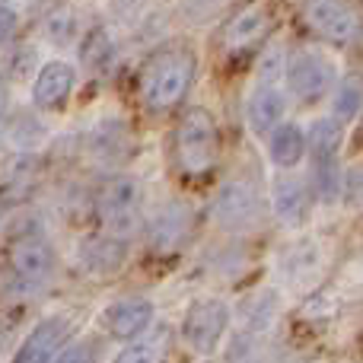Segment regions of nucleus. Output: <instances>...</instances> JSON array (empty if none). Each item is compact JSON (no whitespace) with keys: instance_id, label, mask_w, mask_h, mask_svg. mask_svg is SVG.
I'll list each match as a JSON object with an SVG mask.
<instances>
[{"instance_id":"nucleus-9","label":"nucleus","mask_w":363,"mask_h":363,"mask_svg":"<svg viewBox=\"0 0 363 363\" xmlns=\"http://www.w3.org/2000/svg\"><path fill=\"white\" fill-rule=\"evenodd\" d=\"M274 32V10L264 0H252L242 10H236L223 26L220 35V48L226 57H239L249 51L262 48L268 42V35Z\"/></svg>"},{"instance_id":"nucleus-19","label":"nucleus","mask_w":363,"mask_h":363,"mask_svg":"<svg viewBox=\"0 0 363 363\" xmlns=\"http://www.w3.org/2000/svg\"><path fill=\"white\" fill-rule=\"evenodd\" d=\"M281 271L290 284H306L322 271V242L319 239H296L281 258Z\"/></svg>"},{"instance_id":"nucleus-27","label":"nucleus","mask_w":363,"mask_h":363,"mask_svg":"<svg viewBox=\"0 0 363 363\" xmlns=\"http://www.w3.org/2000/svg\"><path fill=\"white\" fill-rule=\"evenodd\" d=\"M341 194H345L347 204L363 207V166L345 172V185H341Z\"/></svg>"},{"instance_id":"nucleus-20","label":"nucleus","mask_w":363,"mask_h":363,"mask_svg":"<svg viewBox=\"0 0 363 363\" xmlns=\"http://www.w3.org/2000/svg\"><path fill=\"white\" fill-rule=\"evenodd\" d=\"M363 115V77L360 74H351L332 89V115L341 128H351Z\"/></svg>"},{"instance_id":"nucleus-8","label":"nucleus","mask_w":363,"mask_h":363,"mask_svg":"<svg viewBox=\"0 0 363 363\" xmlns=\"http://www.w3.org/2000/svg\"><path fill=\"white\" fill-rule=\"evenodd\" d=\"M303 23L325 45H357L363 35V19L351 0H303Z\"/></svg>"},{"instance_id":"nucleus-3","label":"nucleus","mask_w":363,"mask_h":363,"mask_svg":"<svg viewBox=\"0 0 363 363\" xmlns=\"http://www.w3.org/2000/svg\"><path fill=\"white\" fill-rule=\"evenodd\" d=\"M96 213H99V223L108 236L118 239H131L144 230L147 220V191L134 176H112L96 194Z\"/></svg>"},{"instance_id":"nucleus-4","label":"nucleus","mask_w":363,"mask_h":363,"mask_svg":"<svg viewBox=\"0 0 363 363\" xmlns=\"http://www.w3.org/2000/svg\"><path fill=\"white\" fill-rule=\"evenodd\" d=\"M6 271L19 294H35V290L48 287L57 271V252L51 239L38 230L13 236L10 249H6Z\"/></svg>"},{"instance_id":"nucleus-14","label":"nucleus","mask_w":363,"mask_h":363,"mask_svg":"<svg viewBox=\"0 0 363 363\" xmlns=\"http://www.w3.org/2000/svg\"><path fill=\"white\" fill-rule=\"evenodd\" d=\"M77 86V67L70 61H45L32 80V106L38 112H57Z\"/></svg>"},{"instance_id":"nucleus-5","label":"nucleus","mask_w":363,"mask_h":363,"mask_svg":"<svg viewBox=\"0 0 363 363\" xmlns=\"http://www.w3.org/2000/svg\"><path fill=\"white\" fill-rule=\"evenodd\" d=\"M284 80H287V93L294 96L296 106L309 108L319 106L325 96H332V89L338 86V67L325 51L306 45L284 61Z\"/></svg>"},{"instance_id":"nucleus-7","label":"nucleus","mask_w":363,"mask_h":363,"mask_svg":"<svg viewBox=\"0 0 363 363\" xmlns=\"http://www.w3.org/2000/svg\"><path fill=\"white\" fill-rule=\"evenodd\" d=\"M262 217H264L262 191L249 179L223 182L211 201V220L223 233H249L262 223Z\"/></svg>"},{"instance_id":"nucleus-15","label":"nucleus","mask_w":363,"mask_h":363,"mask_svg":"<svg viewBox=\"0 0 363 363\" xmlns=\"http://www.w3.org/2000/svg\"><path fill=\"white\" fill-rule=\"evenodd\" d=\"M284 118H287V93L277 83H255L249 106H245L249 128L255 134H262V138H268Z\"/></svg>"},{"instance_id":"nucleus-12","label":"nucleus","mask_w":363,"mask_h":363,"mask_svg":"<svg viewBox=\"0 0 363 363\" xmlns=\"http://www.w3.org/2000/svg\"><path fill=\"white\" fill-rule=\"evenodd\" d=\"M157 325V306L147 296H121L102 309V328L115 341H134Z\"/></svg>"},{"instance_id":"nucleus-21","label":"nucleus","mask_w":363,"mask_h":363,"mask_svg":"<svg viewBox=\"0 0 363 363\" xmlns=\"http://www.w3.org/2000/svg\"><path fill=\"white\" fill-rule=\"evenodd\" d=\"M341 144H345V128L335 118H315L306 131V157L309 160H341Z\"/></svg>"},{"instance_id":"nucleus-30","label":"nucleus","mask_w":363,"mask_h":363,"mask_svg":"<svg viewBox=\"0 0 363 363\" xmlns=\"http://www.w3.org/2000/svg\"><path fill=\"white\" fill-rule=\"evenodd\" d=\"M118 4H128V0H118Z\"/></svg>"},{"instance_id":"nucleus-23","label":"nucleus","mask_w":363,"mask_h":363,"mask_svg":"<svg viewBox=\"0 0 363 363\" xmlns=\"http://www.w3.org/2000/svg\"><path fill=\"white\" fill-rule=\"evenodd\" d=\"M115 55H118V42H115V35L106 26H96L80 38V61L89 70H108Z\"/></svg>"},{"instance_id":"nucleus-13","label":"nucleus","mask_w":363,"mask_h":363,"mask_svg":"<svg viewBox=\"0 0 363 363\" xmlns=\"http://www.w3.org/2000/svg\"><path fill=\"white\" fill-rule=\"evenodd\" d=\"M70 332H74L70 315H48L26 335L13 363H55L57 351L70 341Z\"/></svg>"},{"instance_id":"nucleus-1","label":"nucleus","mask_w":363,"mask_h":363,"mask_svg":"<svg viewBox=\"0 0 363 363\" xmlns=\"http://www.w3.org/2000/svg\"><path fill=\"white\" fill-rule=\"evenodd\" d=\"M198 77V55L188 45H166L153 51L140 74V106L150 115H169L185 102Z\"/></svg>"},{"instance_id":"nucleus-16","label":"nucleus","mask_w":363,"mask_h":363,"mask_svg":"<svg viewBox=\"0 0 363 363\" xmlns=\"http://www.w3.org/2000/svg\"><path fill=\"white\" fill-rule=\"evenodd\" d=\"M128 258V242L118 236H108V233H99V236H86L77 249V262L86 274H115V271L125 264Z\"/></svg>"},{"instance_id":"nucleus-18","label":"nucleus","mask_w":363,"mask_h":363,"mask_svg":"<svg viewBox=\"0 0 363 363\" xmlns=\"http://www.w3.org/2000/svg\"><path fill=\"white\" fill-rule=\"evenodd\" d=\"M172 335L169 325H153L147 335L134 338L125 351L115 357V363H166L169 360V351H172Z\"/></svg>"},{"instance_id":"nucleus-24","label":"nucleus","mask_w":363,"mask_h":363,"mask_svg":"<svg viewBox=\"0 0 363 363\" xmlns=\"http://www.w3.org/2000/svg\"><path fill=\"white\" fill-rule=\"evenodd\" d=\"M42 32H45V38H48V45L67 48V45H74L77 38H80V13H77L74 6H57V10H51L48 16H45Z\"/></svg>"},{"instance_id":"nucleus-25","label":"nucleus","mask_w":363,"mask_h":363,"mask_svg":"<svg viewBox=\"0 0 363 363\" xmlns=\"http://www.w3.org/2000/svg\"><path fill=\"white\" fill-rule=\"evenodd\" d=\"M45 138H48V128L38 118H32V115H16L10 121V128H6V140L13 147H38L45 144Z\"/></svg>"},{"instance_id":"nucleus-2","label":"nucleus","mask_w":363,"mask_h":363,"mask_svg":"<svg viewBox=\"0 0 363 363\" xmlns=\"http://www.w3.org/2000/svg\"><path fill=\"white\" fill-rule=\"evenodd\" d=\"M223 140H220V125L211 108L194 106L179 118L172 131V160L176 169L185 179L201 182L220 166Z\"/></svg>"},{"instance_id":"nucleus-17","label":"nucleus","mask_w":363,"mask_h":363,"mask_svg":"<svg viewBox=\"0 0 363 363\" xmlns=\"http://www.w3.org/2000/svg\"><path fill=\"white\" fill-rule=\"evenodd\" d=\"M264 153L281 172H290L306 160V131L294 121H281L274 131L264 138Z\"/></svg>"},{"instance_id":"nucleus-10","label":"nucleus","mask_w":363,"mask_h":363,"mask_svg":"<svg viewBox=\"0 0 363 363\" xmlns=\"http://www.w3.org/2000/svg\"><path fill=\"white\" fill-rule=\"evenodd\" d=\"M147 245L153 252H163V255H172V252H182L188 242H191L194 233V211L179 198H169L144 220Z\"/></svg>"},{"instance_id":"nucleus-6","label":"nucleus","mask_w":363,"mask_h":363,"mask_svg":"<svg viewBox=\"0 0 363 363\" xmlns=\"http://www.w3.org/2000/svg\"><path fill=\"white\" fill-rule=\"evenodd\" d=\"M233 322V309L220 296H201L182 315V341L198 357H213Z\"/></svg>"},{"instance_id":"nucleus-22","label":"nucleus","mask_w":363,"mask_h":363,"mask_svg":"<svg viewBox=\"0 0 363 363\" xmlns=\"http://www.w3.org/2000/svg\"><path fill=\"white\" fill-rule=\"evenodd\" d=\"M313 169H309V188H313V198L322 204H335L341 201V185H345V169H341V160H309Z\"/></svg>"},{"instance_id":"nucleus-28","label":"nucleus","mask_w":363,"mask_h":363,"mask_svg":"<svg viewBox=\"0 0 363 363\" xmlns=\"http://www.w3.org/2000/svg\"><path fill=\"white\" fill-rule=\"evenodd\" d=\"M16 23H19L16 10H13V6H6V4H0V48H4V45L13 38V32H16Z\"/></svg>"},{"instance_id":"nucleus-11","label":"nucleus","mask_w":363,"mask_h":363,"mask_svg":"<svg viewBox=\"0 0 363 363\" xmlns=\"http://www.w3.org/2000/svg\"><path fill=\"white\" fill-rule=\"evenodd\" d=\"M313 188H309V179L294 176V172H277L274 182H271V211H274L277 223L287 226V230H300V226L309 223L313 217Z\"/></svg>"},{"instance_id":"nucleus-26","label":"nucleus","mask_w":363,"mask_h":363,"mask_svg":"<svg viewBox=\"0 0 363 363\" xmlns=\"http://www.w3.org/2000/svg\"><path fill=\"white\" fill-rule=\"evenodd\" d=\"M55 363H99V341L96 338H74L57 351Z\"/></svg>"},{"instance_id":"nucleus-29","label":"nucleus","mask_w":363,"mask_h":363,"mask_svg":"<svg viewBox=\"0 0 363 363\" xmlns=\"http://www.w3.org/2000/svg\"><path fill=\"white\" fill-rule=\"evenodd\" d=\"M220 0H191V6H198V10H207V6H217Z\"/></svg>"}]
</instances>
